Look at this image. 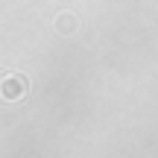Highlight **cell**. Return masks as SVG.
<instances>
[{
	"label": "cell",
	"instance_id": "1",
	"mask_svg": "<svg viewBox=\"0 0 158 158\" xmlns=\"http://www.w3.org/2000/svg\"><path fill=\"white\" fill-rule=\"evenodd\" d=\"M0 94H3L6 100H15V97H21V94H23V79H18V76L3 79V85H0Z\"/></svg>",
	"mask_w": 158,
	"mask_h": 158
}]
</instances>
